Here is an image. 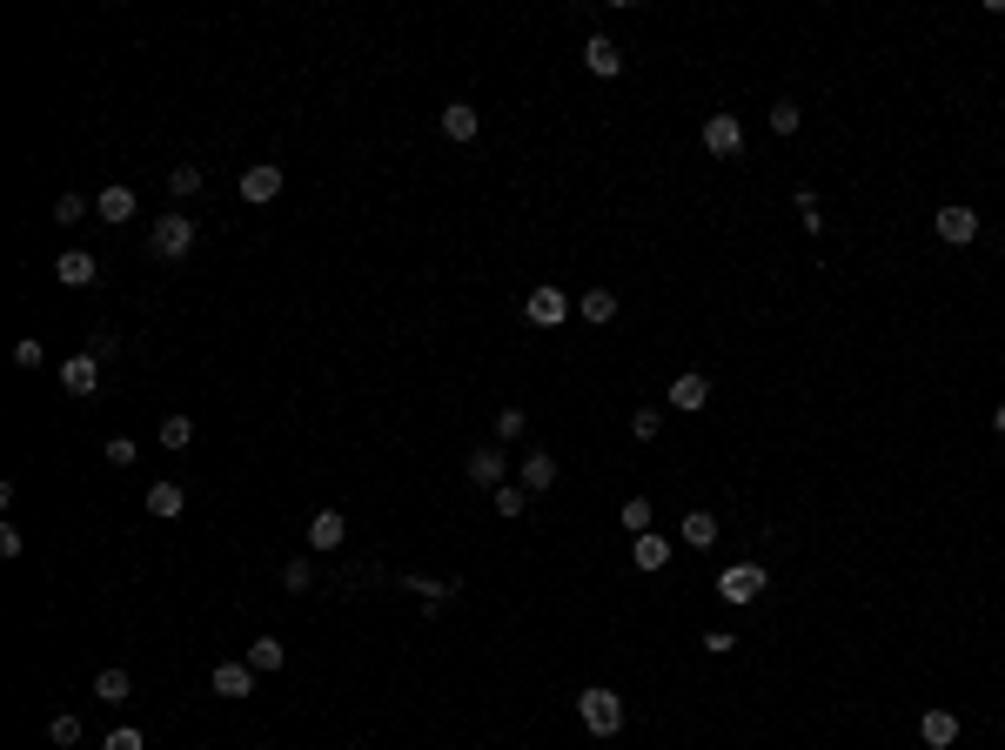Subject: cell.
Returning a JSON list of instances; mask_svg holds the SVG:
<instances>
[{"mask_svg": "<svg viewBox=\"0 0 1005 750\" xmlns=\"http://www.w3.org/2000/svg\"><path fill=\"white\" fill-rule=\"evenodd\" d=\"M195 442V416H168L161 422V449H188Z\"/></svg>", "mask_w": 1005, "mask_h": 750, "instance_id": "27", "label": "cell"}, {"mask_svg": "<svg viewBox=\"0 0 1005 750\" xmlns=\"http://www.w3.org/2000/svg\"><path fill=\"white\" fill-rule=\"evenodd\" d=\"M791 201H798V221L811 228V235H818V228H825V215H818V195H811V188H798Z\"/></svg>", "mask_w": 1005, "mask_h": 750, "instance_id": "34", "label": "cell"}, {"mask_svg": "<svg viewBox=\"0 0 1005 750\" xmlns=\"http://www.w3.org/2000/svg\"><path fill=\"white\" fill-rule=\"evenodd\" d=\"M523 503H530V489H523V483H503V489H496V516H523Z\"/></svg>", "mask_w": 1005, "mask_h": 750, "instance_id": "31", "label": "cell"}, {"mask_svg": "<svg viewBox=\"0 0 1005 750\" xmlns=\"http://www.w3.org/2000/svg\"><path fill=\"white\" fill-rule=\"evenodd\" d=\"M476 128H483V114L469 108V101H449V108H443V134H449V141H476Z\"/></svg>", "mask_w": 1005, "mask_h": 750, "instance_id": "19", "label": "cell"}, {"mask_svg": "<svg viewBox=\"0 0 1005 750\" xmlns=\"http://www.w3.org/2000/svg\"><path fill=\"white\" fill-rule=\"evenodd\" d=\"M108 463H114V469H128V463H134V442H128V436H114V442H108Z\"/></svg>", "mask_w": 1005, "mask_h": 750, "instance_id": "39", "label": "cell"}, {"mask_svg": "<svg viewBox=\"0 0 1005 750\" xmlns=\"http://www.w3.org/2000/svg\"><path fill=\"white\" fill-rule=\"evenodd\" d=\"M577 724L590 730V737H617V730H624V697L603 690V684L577 690Z\"/></svg>", "mask_w": 1005, "mask_h": 750, "instance_id": "1", "label": "cell"}, {"mask_svg": "<svg viewBox=\"0 0 1005 750\" xmlns=\"http://www.w3.org/2000/svg\"><path fill=\"white\" fill-rule=\"evenodd\" d=\"M342 536H349L342 509H315V523H309V550H342Z\"/></svg>", "mask_w": 1005, "mask_h": 750, "instance_id": "15", "label": "cell"}, {"mask_svg": "<svg viewBox=\"0 0 1005 750\" xmlns=\"http://www.w3.org/2000/svg\"><path fill=\"white\" fill-rule=\"evenodd\" d=\"M577 315L590 322V329H603V322H617V295H610V288H590V295L577 302Z\"/></svg>", "mask_w": 1005, "mask_h": 750, "instance_id": "20", "label": "cell"}, {"mask_svg": "<svg viewBox=\"0 0 1005 750\" xmlns=\"http://www.w3.org/2000/svg\"><path fill=\"white\" fill-rule=\"evenodd\" d=\"M208 690H215V697H255V670H248V663H215Z\"/></svg>", "mask_w": 1005, "mask_h": 750, "instance_id": "13", "label": "cell"}, {"mask_svg": "<svg viewBox=\"0 0 1005 750\" xmlns=\"http://www.w3.org/2000/svg\"><path fill=\"white\" fill-rule=\"evenodd\" d=\"M188 248H195V221H188V215H155V228H148V255L181 262Z\"/></svg>", "mask_w": 1005, "mask_h": 750, "instance_id": "2", "label": "cell"}, {"mask_svg": "<svg viewBox=\"0 0 1005 750\" xmlns=\"http://www.w3.org/2000/svg\"><path fill=\"white\" fill-rule=\"evenodd\" d=\"M583 67H590L597 81H617V74H624V47L610 41V34H590V41H583Z\"/></svg>", "mask_w": 1005, "mask_h": 750, "instance_id": "7", "label": "cell"}, {"mask_svg": "<svg viewBox=\"0 0 1005 750\" xmlns=\"http://www.w3.org/2000/svg\"><path fill=\"white\" fill-rule=\"evenodd\" d=\"M282 590H295V596H309V590H315V576H309V563H289V570H282Z\"/></svg>", "mask_w": 1005, "mask_h": 750, "instance_id": "37", "label": "cell"}, {"mask_svg": "<svg viewBox=\"0 0 1005 750\" xmlns=\"http://www.w3.org/2000/svg\"><path fill=\"white\" fill-rule=\"evenodd\" d=\"M101 750H148V737H141L134 724H121V730H108V737H101Z\"/></svg>", "mask_w": 1005, "mask_h": 750, "instance_id": "33", "label": "cell"}, {"mask_svg": "<svg viewBox=\"0 0 1005 750\" xmlns=\"http://www.w3.org/2000/svg\"><path fill=\"white\" fill-rule=\"evenodd\" d=\"M717 596H724L731 610L758 603L764 596V563H724V570H717Z\"/></svg>", "mask_w": 1005, "mask_h": 750, "instance_id": "3", "label": "cell"}, {"mask_svg": "<svg viewBox=\"0 0 1005 750\" xmlns=\"http://www.w3.org/2000/svg\"><path fill=\"white\" fill-rule=\"evenodd\" d=\"M54 275H61L67 288H94V275H101V268H94V255H88V248H67L61 262H54Z\"/></svg>", "mask_w": 1005, "mask_h": 750, "instance_id": "16", "label": "cell"}, {"mask_svg": "<svg viewBox=\"0 0 1005 750\" xmlns=\"http://www.w3.org/2000/svg\"><path fill=\"white\" fill-rule=\"evenodd\" d=\"M798 121H804V108L791 101V94H784L778 108H771V134H798Z\"/></svg>", "mask_w": 1005, "mask_h": 750, "instance_id": "30", "label": "cell"}, {"mask_svg": "<svg viewBox=\"0 0 1005 750\" xmlns=\"http://www.w3.org/2000/svg\"><path fill=\"white\" fill-rule=\"evenodd\" d=\"M918 737H925V750H952L959 744V717H952V710H925V717H918Z\"/></svg>", "mask_w": 1005, "mask_h": 750, "instance_id": "12", "label": "cell"}, {"mask_svg": "<svg viewBox=\"0 0 1005 750\" xmlns=\"http://www.w3.org/2000/svg\"><path fill=\"white\" fill-rule=\"evenodd\" d=\"M932 228H938V242H952V248H965V242H979V215L965 208V201H945L932 215Z\"/></svg>", "mask_w": 1005, "mask_h": 750, "instance_id": "6", "label": "cell"}, {"mask_svg": "<svg viewBox=\"0 0 1005 750\" xmlns=\"http://www.w3.org/2000/svg\"><path fill=\"white\" fill-rule=\"evenodd\" d=\"M282 663H289V650H282L275 637H255V643H248V670H282Z\"/></svg>", "mask_w": 1005, "mask_h": 750, "instance_id": "25", "label": "cell"}, {"mask_svg": "<svg viewBox=\"0 0 1005 750\" xmlns=\"http://www.w3.org/2000/svg\"><path fill=\"white\" fill-rule=\"evenodd\" d=\"M630 563H637L644 576H657L670 563V543H664V536H630Z\"/></svg>", "mask_w": 1005, "mask_h": 750, "instance_id": "18", "label": "cell"}, {"mask_svg": "<svg viewBox=\"0 0 1005 750\" xmlns=\"http://www.w3.org/2000/svg\"><path fill=\"white\" fill-rule=\"evenodd\" d=\"M704 650H711V657H731L737 637H731V630H711V637H704Z\"/></svg>", "mask_w": 1005, "mask_h": 750, "instance_id": "40", "label": "cell"}, {"mask_svg": "<svg viewBox=\"0 0 1005 750\" xmlns=\"http://www.w3.org/2000/svg\"><path fill=\"white\" fill-rule=\"evenodd\" d=\"M134 208H141V201H134V188H121V181H114V188H101V195H94V215L108 221V228H121V221H134Z\"/></svg>", "mask_w": 1005, "mask_h": 750, "instance_id": "11", "label": "cell"}, {"mask_svg": "<svg viewBox=\"0 0 1005 750\" xmlns=\"http://www.w3.org/2000/svg\"><path fill=\"white\" fill-rule=\"evenodd\" d=\"M523 429H530L523 409H503V416H496V442H523Z\"/></svg>", "mask_w": 1005, "mask_h": 750, "instance_id": "36", "label": "cell"}, {"mask_svg": "<svg viewBox=\"0 0 1005 750\" xmlns=\"http://www.w3.org/2000/svg\"><path fill=\"white\" fill-rule=\"evenodd\" d=\"M630 436H637V442H657V436H664V416H657V409H637V416H630Z\"/></svg>", "mask_w": 1005, "mask_h": 750, "instance_id": "32", "label": "cell"}, {"mask_svg": "<svg viewBox=\"0 0 1005 750\" xmlns=\"http://www.w3.org/2000/svg\"><path fill=\"white\" fill-rule=\"evenodd\" d=\"M550 483H557V456H550V449H530V456H523V489L543 496Z\"/></svg>", "mask_w": 1005, "mask_h": 750, "instance_id": "17", "label": "cell"}, {"mask_svg": "<svg viewBox=\"0 0 1005 750\" xmlns=\"http://www.w3.org/2000/svg\"><path fill=\"white\" fill-rule=\"evenodd\" d=\"M54 221H61V228L88 221V201H81V195H61V201H54Z\"/></svg>", "mask_w": 1005, "mask_h": 750, "instance_id": "35", "label": "cell"}, {"mask_svg": "<svg viewBox=\"0 0 1005 750\" xmlns=\"http://www.w3.org/2000/svg\"><path fill=\"white\" fill-rule=\"evenodd\" d=\"M711 402V375H697V369H684L677 382H670V409H684V416H697Z\"/></svg>", "mask_w": 1005, "mask_h": 750, "instance_id": "10", "label": "cell"}, {"mask_svg": "<svg viewBox=\"0 0 1005 750\" xmlns=\"http://www.w3.org/2000/svg\"><path fill=\"white\" fill-rule=\"evenodd\" d=\"M992 429H999V436H1005V402H999V409H992Z\"/></svg>", "mask_w": 1005, "mask_h": 750, "instance_id": "41", "label": "cell"}, {"mask_svg": "<svg viewBox=\"0 0 1005 750\" xmlns=\"http://www.w3.org/2000/svg\"><path fill=\"white\" fill-rule=\"evenodd\" d=\"M128 690H134L128 670H101L94 677V704H128Z\"/></svg>", "mask_w": 1005, "mask_h": 750, "instance_id": "21", "label": "cell"}, {"mask_svg": "<svg viewBox=\"0 0 1005 750\" xmlns=\"http://www.w3.org/2000/svg\"><path fill=\"white\" fill-rule=\"evenodd\" d=\"M469 483L503 489V449H496V442H476V449H469Z\"/></svg>", "mask_w": 1005, "mask_h": 750, "instance_id": "14", "label": "cell"}, {"mask_svg": "<svg viewBox=\"0 0 1005 750\" xmlns=\"http://www.w3.org/2000/svg\"><path fill=\"white\" fill-rule=\"evenodd\" d=\"M168 195H201V168H195V161L168 168Z\"/></svg>", "mask_w": 1005, "mask_h": 750, "instance_id": "28", "label": "cell"}, {"mask_svg": "<svg viewBox=\"0 0 1005 750\" xmlns=\"http://www.w3.org/2000/svg\"><path fill=\"white\" fill-rule=\"evenodd\" d=\"M21 550H27V536L14 523H0V556H21Z\"/></svg>", "mask_w": 1005, "mask_h": 750, "instance_id": "38", "label": "cell"}, {"mask_svg": "<svg viewBox=\"0 0 1005 750\" xmlns=\"http://www.w3.org/2000/svg\"><path fill=\"white\" fill-rule=\"evenodd\" d=\"M47 737H54L61 750H74V744H81V717H74V710H61V717L47 724Z\"/></svg>", "mask_w": 1005, "mask_h": 750, "instance_id": "29", "label": "cell"}, {"mask_svg": "<svg viewBox=\"0 0 1005 750\" xmlns=\"http://www.w3.org/2000/svg\"><path fill=\"white\" fill-rule=\"evenodd\" d=\"M275 195H282V168H275V161L242 168V201H255V208H262V201H275Z\"/></svg>", "mask_w": 1005, "mask_h": 750, "instance_id": "9", "label": "cell"}, {"mask_svg": "<svg viewBox=\"0 0 1005 750\" xmlns=\"http://www.w3.org/2000/svg\"><path fill=\"white\" fill-rule=\"evenodd\" d=\"M704 155H717V161L744 155V121H737V114H711V121H704Z\"/></svg>", "mask_w": 1005, "mask_h": 750, "instance_id": "5", "label": "cell"}, {"mask_svg": "<svg viewBox=\"0 0 1005 750\" xmlns=\"http://www.w3.org/2000/svg\"><path fill=\"white\" fill-rule=\"evenodd\" d=\"M402 590H409V596H423L429 610H436V603H449V596L463 590V583H443V576H409V583H402Z\"/></svg>", "mask_w": 1005, "mask_h": 750, "instance_id": "22", "label": "cell"}, {"mask_svg": "<svg viewBox=\"0 0 1005 750\" xmlns=\"http://www.w3.org/2000/svg\"><path fill=\"white\" fill-rule=\"evenodd\" d=\"M523 322H530V329H563V322H570V295H563V288H530V295H523Z\"/></svg>", "mask_w": 1005, "mask_h": 750, "instance_id": "4", "label": "cell"}, {"mask_svg": "<svg viewBox=\"0 0 1005 750\" xmlns=\"http://www.w3.org/2000/svg\"><path fill=\"white\" fill-rule=\"evenodd\" d=\"M61 389L67 396H101V362H94V355H67L61 362Z\"/></svg>", "mask_w": 1005, "mask_h": 750, "instance_id": "8", "label": "cell"}, {"mask_svg": "<svg viewBox=\"0 0 1005 750\" xmlns=\"http://www.w3.org/2000/svg\"><path fill=\"white\" fill-rule=\"evenodd\" d=\"M181 503H188V496H181V483H155V489H148V516H161V523H168V516H181Z\"/></svg>", "mask_w": 1005, "mask_h": 750, "instance_id": "24", "label": "cell"}, {"mask_svg": "<svg viewBox=\"0 0 1005 750\" xmlns=\"http://www.w3.org/2000/svg\"><path fill=\"white\" fill-rule=\"evenodd\" d=\"M617 523H624V536H650V496H630L617 509Z\"/></svg>", "mask_w": 1005, "mask_h": 750, "instance_id": "26", "label": "cell"}, {"mask_svg": "<svg viewBox=\"0 0 1005 750\" xmlns=\"http://www.w3.org/2000/svg\"><path fill=\"white\" fill-rule=\"evenodd\" d=\"M684 543H691V550H711L717 543V516L711 509H691V516H684Z\"/></svg>", "mask_w": 1005, "mask_h": 750, "instance_id": "23", "label": "cell"}]
</instances>
